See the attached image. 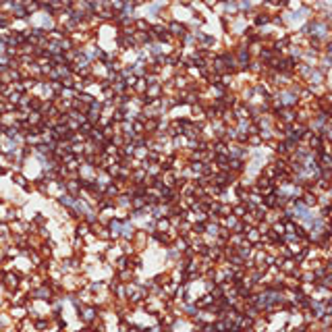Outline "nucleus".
I'll return each mask as SVG.
<instances>
[{
    "label": "nucleus",
    "mask_w": 332,
    "mask_h": 332,
    "mask_svg": "<svg viewBox=\"0 0 332 332\" xmlns=\"http://www.w3.org/2000/svg\"><path fill=\"white\" fill-rule=\"evenodd\" d=\"M168 32H170V36L176 38V40H185V38L189 36V27H187L185 23H181V21H170V23H168Z\"/></svg>",
    "instance_id": "1"
},
{
    "label": "nucleus",
    "mask_w": 332,
    "mask_h": 332,
    "mask_svg": "<svg viewBox=\"0 0 332 332\" xmlns=\"http://www.w3.org/2000/svg\"><path fill=\"white\" fill-rule=\"evenodd\" d=\"M150 30H152V23L148 19H144V17L135 19V32H150Z\"/></svg>",
    "instance_id": "2"
}]
</instances>
